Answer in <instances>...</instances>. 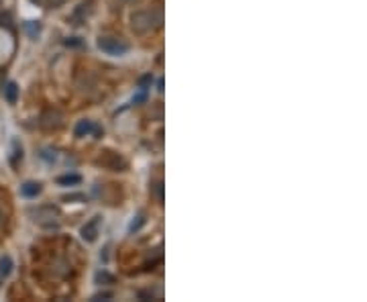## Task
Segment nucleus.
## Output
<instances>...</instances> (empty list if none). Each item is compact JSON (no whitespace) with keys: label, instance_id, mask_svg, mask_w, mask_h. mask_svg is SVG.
I'll use <instances>...</instances> for the list:
<instances>
[{"label":"nucleus","instance_id":"nucleus-1","mask_svg":"<svg viewBox=\"0 0 367 302\" xmlns=\"http://www.w3.org/2000/svg\"><path fill=\"white\" fill-rule=\"evenodd\" d=\"M161 12L159 10H139L131 16V29L137 35H147L149 31H153L161 27Z\"/></svg>","mask_w":367,"mask_h":302},{"label":"nucleus","instance_id":"nucleus-2","mask_svg":"<svg viewBox=\"0 0 367 302\" xmlns=\"http://www.w3.org/2000/svg\"><path fill=\"white\" fill-rule=\"evenodd\" d=\"M31 219H33V223H37L43 229H55L59 225L61 212H59L57 206L45 204V206H39V208L31 210Z\"/></svg>","mask_w":367,"mask_h":302},{"label":"nucleus","instance_id":"nucleus-3","mask_svg":"<svg viewBox=\"0 0 367 302\" xmlns=\"http://www.w3.org/2000/svg\"><path fill=\"white\" fill-rule=\"evenodd\" d=\"M96 45L100 51H104L106 55H124L128 49V43L121 37H111V35H104L96 41Z\"/></svg>","mask_w":367,"mask_h":302},{"label":"nucleus","instance_id":"nucleus-4","mask_svg":"<svg viewBox=\"0 0 367 302\" xmlns=\"http://www.w3.org/2000/svg\"><path fill=\"white\" fill-rule=\"evenodd\" d=\"M96 163L102 165V167H106V169H113V171H124V169L128 167V161H126L122 155H119V153H115V151H111V149L102 151V155L96 159Z\"/></svg>","mask_w":367,"mask_h":302},{"label":"nucleus","instance_id":"nucleus-5","mask_svg":"<svg viewBox=\"0 0 367 302\" xmlns=\"http://www.w3.org/2000/svg\"><path fill=\"white\" fill-rule=\"evenodd\" d=\"M39 125L43 127V129H59L61 125H63V115L59 113V111H53V109H47L45 113L41 115V119H39Z\"/></svg>","mask_w":367,"mask_h":302},{"label":"nucleus","instance_id":"nucleus-6","mask_svg":"<svg viewBox=\"0 0 367 302\" xmlns=\"http://www.w3.org/2000/svg\"><path fill=\"white\" fill-rule=\"evenodd\" d=\"M98 225H100V217H94L92 221L86 223V225L82 227V231H80L82 239L88 241V243H94V241L98 239Z\"/></svg>","mask_w":367,"mask_h":302},{"label":"nucleus","instance_id":"nucleus-7","mask_svg":"<svg viewBox=\"0 0 367 302\" xmlns=\"http://www.w3.org/2000/svg\"><path fill=\"white\" fill-rule=\"evenodd\" d=\"M43 186L39 182H25L23 186H20V194H23L25 198H37L41 194Z\"/></svg>","mask_w":367,"mask_h":302},{"label":"nucleus","instance_id":"nucleus-8","mask_svg":"<svg viewBox=\"0 0 367 302\" xmlns=\"http://www.w3.org/2000/svg\"><path fill=\"white\" fill-rule=\"evenodd\" d=\"M10 272H12V260L8 255H2L0 257V286H2V282L10 276Z\"/></svg>","mask_w":367,"mask_h":302},{"label":"nucleus","instance_id":"nucleus-9","mask_svg":"<svg viewBox=\"0 0 367 302\" xmlns=\"http://www.w3.org/2000/svg\"><path fill=\"white\" fill-rule=\"evenodd\" d=\"M92 129H94V123H92V121L82 119V121H78L76 129H74V133H76V137H86V135L92 133Z\"/></svg>","mask_w":367,"mask_h":302},{"label":"nucleus","instance_id":"nucleus-10","mask_svg":"<svg viewBox=\"0 0 367 302\" xmlns=\"http://www.w3.org/2000/svg\"><path fill=\"white\" fill-rule=\"evenodd\" d=\"M59 186H78L82 182V176L80 174H63L55 180Z\"/></svg>","mask_w":367,"mask_h":302},{"label":"nucleus","instance_id":"nucleus-11","mask_svg":"<svg viewBox=\"0 0 367 302\" xmlns=\"http://www.w3.org/2000/svg\"><path fill=\"white\" fill-rule=\"evenodd\" d=\"M4 98H6L8 104H14L16 102V98H18V86L14 82H8L4 86Z\"/></svg>","mask_w":367,"mask_h":302},{"label":"nucleus","instance_id":"nucleus-12","mask_svg":"<svg viewBox=\"0 0 367 302\" xmlns=\"http://www.w3.org/2000/svg\"><path fill=\"white\" fill-rule=\"evenodd\" d=\"M94 280H96V284H115V276L109 274V272H104V270L96 272Z\"/></svg>","mask_w":367,"mask_h":302},{"label":"nucleus","instance_id":"nucleus-13","mask_svg":"<svg viewBox=\"0 0 367 302\" xmlns=\"http://www.w3.org/2000/svg\"><path fill=\"white\" fill-rule=\"evenodd\" d=\"M151 196H153L157 202H163V182H153L151 184Z\"/></svg>","mask_w":367,"mask_h":302},{"label":"nucleus","instance_id":"nucleus-14","mask_svg":"<svg viewBox=\"0 0 367 302\" xmlns=\"http://www.w3.org/2000/svg\"><path fill=\"white\" fill-rule=\"evenodd\" d=\"M143 225H145V214H137V217L131 221V225H128V233H137Z\"/></svg>","mask_w":367,"mask_h":302},{"label":"nucleus","instance_id":"nucleus-15","mask_svg":"<svg viewBox=\"0 0 367 302\" xmlns=\"http://www.w3.org/2000/svg\"><path fill=\"white\" fill-rule=\"evenodd\" d=\"M12 147H14V151H12L10 163H12V165H16V163H18V159H23V147L18 145V141H12Z\"/></svg>","mask_w":367,"mask_h":302},{"label":"nucleus","instance_id":"nucleus-16","mask_svg":"<svg viewBox=\"0 0 367 302\" xmlns=\"http://www.w3.org/2000/svg\"><path fill=\"white\" fill-rule=\"evenodd\" d=\"M151 84H153V76H151V74H145V76L139 78V88L141 90H147Z\"/></svg>","mask_w":367,"mask_h":302},{"label":"nucleus","instance_id":"nucleus-17","mask_svg":"<svg viewBox=\"0 0 367 302\" xmlns=\"http://www.w3.org/2000/svg\"><path fill=\"white\" fill-rule=\"evenodd\" d=\"M25 31H27L31 37H37L39 31H41V25H39V23H33V20H31V23H25Z\"/></svg>","mask_w":367,"mask_h":302},{"label":"nucleus","instance_id":"nucleus-18","mask_svg":"<svg viewBox=\"0 0 367 302\" xmlns=\"http://www.w3.org/2000/svg\"><path fill=\"white\" fill-rule=\"evenodd\" d=\"M63 45H66V47H82L84 41L80 37H68L66 41H63Z\"/></svg>","mask_w":367,"mask_h":302},{"label":"nucleus","instance_id":"nucleus-19","mask_svg":"<svg viewBox=\"0 0 367 302\" xmlns=\"http://www.w3.org/2000/svg\"><path fill=\"white\" fill-rule=\"evenodd\" d=\"M109 298H113V292H98V294L92 296L94 302H96V300H109Z\"/></svg>","mask_w":367,"mask_h":302},{"label":"nucleus","instance_id":"nucleus-20","mask_svg":"<svg viewBox=\"0 0 367 302\" xmlns=\"http://www.w3.org/2000/svg\"><path fill=\"white\" fill-rule=\"evenodd\" d=\"M147 100V90H141L135 98H133V104H139V102H145Z\"/></svg>","mask_w":367,"mask_h":302},{"label":"nucleus","instance_id":"nucleus-21","mask_svg":"<svg viewBox=\"0 0 367 302\" xmlns=\"http://www.w3.org/2000/svg\"><path fill=\"white\" fill-rule=\"evenodd\" d=\"M63 200H84V196L82 194H72V196H66Z\"/></svg>","mask_w":367,"mask_h":302},{"label":"nucleus","instance_id":"nucleus-22","mask_svg":"<svg viewBox=\"0 0 367 302\" xmlns=\"http://www.w3.org/2000/svg\"><path fill=\"white\" fill-rule=\"evenodd\" d=\"M157 90H159V92H163V80H159V84H157Z\"/></svg>","mask_w":367,"mask_h":302},{"label":"nucleus","instance_id":"nucleus-23","mask_svg":"<svg viewBox=\"0 0 367 302\" xmlns=\"http://www.w3.org/2000/svg\"><path fill=\"white\" fill-rule=\"evenodd\" d=\"M122 2H126V4H133V2H139V0H122Z\"/></svg>","mask_w":367,"mask_h":302}]
</instances>
